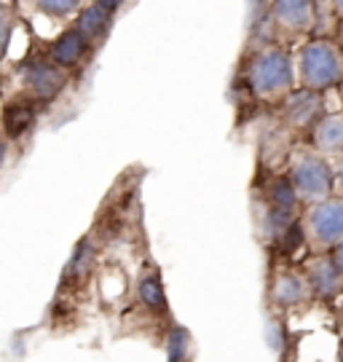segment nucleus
<instances>
[{
  "label": "nucleus",
  "instance_id": "1",
  "mask_svg": "<svg viewBox=\"0 0 343 362\" xmlns=\"http://www.w3.org/2000/svg\"><path fill=\"white\" fill-rule=\"evenodd\" d=\"M298 73L306 89L327 91L343 81V59L335 43L327 38H311L298 57Z\"/></svg>",
  "mask_w": 343,
  "mask_h": 362
},
{
  "label": "nucleus",
  "instance_id": "2",
  "mask_svg": "<svg viewBox=\"0 0 343 362\" xmlns=\"http://www.w3.org/2000/svg\"><path fill=\"white\" fill-rule=\"evenodd\" d=\"M295 83V65L293 57L284 52V49H263V52L255 57L247 70V89L271 100V97H279L287 94Z\"/></svg>",
  "mask_w": 343,
  "mask_h": 362
},
{
  "label": "nucleus",
  "instance_id": "3",
  "mask_svg": "<svg viewBox=\"0 0 343 362\" xmlns=\"http://www.w3.org/2000/svg\"><path fill=\"white\" fill-rule=\"evenodd\" d=\"M290 177H293L301 199H308V202L327 199L335 188V172L319 153L298 156L290 169Z\"/></svg>",
  "mask_w": 343,
  "mask_h": 362
},
{
  "label": "nucleus",
  "instance_id": "4",
  "mask_svg": "<svg viewBox=\"0 0 343 362\" xmlns=\"http://www.w3.org/2000/svg\"><path fill=\"white\" fill-rule=\"evenodd\" d=\"M308 239L317 247H332L343 239V199H319L306 215Z\"/></svg>",
  "mask_w": 343,
  "mask_h": 362
},
{
  "label": "nucleus",
  "instance_id": "5",
  "mask_svg": "<svg viewBox=\"0 0 343 362\" xmlns=\"http://www.w3.org/2000/svg\"><path fill=\"white\" fill-rule=\"evenodd\" d=\"M22 83H25V89L38 103H51L67 86V73L54 59L51 62H46V59H33V62L22 65Z\"/></svg>",
  "mask_w": 343,
  "mask_h": 362
},
{
  "label": "nucleus",
  "instance_id": "6",
  "mask_svg": "<svg viewBox=\"0 0 343 362\" xmlns=\"http://www.w3.org/2000/svg\"><path fill=\"white\" fill-rule=\"evenodd\" d=\"M284 116H287V124H293L295 129H314V124L325 116L322 91L306 89V86L303 89H290L287 103H284Z\"/></svg>",
  "mask_w": 343,
  "mask_h": 362
},
{
  "label": "nucleus",
  "instance_id": "7",
  "mask_svg": "<svg viewBox=\"0 0 343 362\" xmlns=\"http://www.w3.org/2000/svg\"><path fill=\"white\" fill-rule=\"evenodd\" d=\"M271 16L290 35L308 33L314 27V0H274Z\"/></svg>",
  "mask_w": 343,
  "mask_h": 362
},
{
  "label": "nucleus",
  "instance_id": "8",
  "mask_svg": "<svg viewBox=\"0 0 343 362\" xmlns=\"http://www.w3.org/2000/svg\"><path fill=\"white\" fill-rule=\"evenodd\" d=\"M35 121H38V100L33 94L6 103L3 116H0V124H3V132H6L8 140L25 137L27 132L35 127Z\"/></svg>",
  "mask_w": 343,
  "mask_h": 362
},
{
  "label": "nucleus",
  "instance_id": "9",
  "mask_svg": "<svg viewBox=\"0 0 343 362\" xmlns=\"http://www.w3.org/2000/svg\"><path fill=\"white\" fill-rule=\"evenodd\" d=\"M306 282H308V290L319 298H335L341 293V272L332 263L330 255H322V258H314L308 263Z\"/></svg>",
  "mask_w": 343,
  "mask_h": 362
},
{
  "label": "nucleus",
  "instance_id": "10",
  "mask_svg": "<svg viewBox=\"0 0 343 362\" xmlns=\"http://www.w3.org/2000/svg\"><path fill=\"white\" fill-rule=\"evenodd\" d=\"M89 46H91L89 38L73 25V27H67V30H62V33L54 38V43H51V49H49V57L57 65L73 67L86 57Z\"/></svg>",
  "mask_w": 343,
  "mask_h": 362
},
{
  "label": "nucleus",
  "instance_id": "11",
  "mask_svg": "<svg viewBox=\"0 0 343 362\" xmlns=\"http://www.w3.org/2000/svg\"><path fill=\"white\" fill-rule=\"evenodd\" d=\"M113 25V11H107L100 3H91V6H81L78 8L76 27L89 38V43H100Z\"/></svg>",
  "mask_w": 343,
  "mask_h": 362
},
{
  "label": "nucleus",
  "instance_id": "12",
  "mask_svg": "<svg viewBox=\"0 0 343 362\" xmlns=\"http://www.w3.org/2000/svg\"><path fill=\"white\" fill-rule=\"evenodd\" d=\"M314 145L319 153L341 156L343 153V116L325 113L314 124Z\"/></svg>",
  "mask_w": 343,
  "mask_h": 362
},
{
  "label": "nucleus",
  "instance_id": "13",
  "mask_svg": "<svg viewBox=\"0 0 343 362\" xmlns=\"http://www.w3.org/2000/svg\"><path fill=\"white\" fill-rule=\"evenodd\" d=\"M306 293H308V282L301 279L298 274L287 272L277 276L274 290H271V298H274V303H277L279 309H293L298 303H303Z\"/></svg>",
  "mask_w": 343,
  "mask_h": 362
},
{
  "label": "nucleus",
  "instance_id": "14",
  "mask_svg": "<svg viewBox=\"0 0 343 362\" xmlns=\"http://www.w3.org/2000/svg\"><path fill=\"white\" fill-rule=\"evenodd\" d=\"M268 202L281 209H298L301 194H298V188H295L290 175H279V177L271 180V185H268Z\"/></svg>",
  "mask_w": 343,
  "mask_h": 362
},
{
  "label": "nucleus",
  "instance_id": "15",
  "mask_svg": "<svg viewBox=\"0 0 343 362\" xmlns=\"http://www.w3.org/2000/svg\"><path fill=\"white\" fill-rule=\"evenodd\" d=\"M137 296H140L142 306H148V309L156 311V314H164V311H166L164 285H161V279H158L156 274H148V276H142L140 285H137Z\"/></svg>",
  "mask_w": 343,
  "mask_h": 362
},
{
  "label": "nucleus",
  "instance_id": "16",
  "mask_svg": "<svg viewBox=\"0 0 343 362\" xmlns=\"http://www.w3.org/2000/svg\"><path fill=\"white\" fill-rule=\"evenodd\" d=\"M97 258V252H94V247H91L89 239H83L81 245L73 250V258L67 263V269L62 274V282H70V279H81V276H86L91 269V263Z\"/></svg>",
  "mask_w": 343,
  "mask_h": 362
},
{
  "label": "nucleus",
  "instance_id": "17",
  "mask_svg": "<svg viewBox=\"0 0 343 362\" xmlns=\"http://www.w3.org/2000/svg\"><path fill=\"white\" fill-rule=\"evenodd\" d=\"M188 357H191V333L182 325H175L166 336V360L182 362Z\"/></svg>",
  "mask_w": 343,
  "mask_h": 362
},
{
  "label": "nucleus",
  "instance_id": "18",
  "mask_svg": "<svg viewBox=\"0 0 343 362\" xmlns=\"http://www.w3.org/2000/svg\"><path fill=\"white\" fill-rule=\"evenodd\" d=\"M35 11H40L49 19H67L70 13H76L81 8L83 0H33Z\"/></svg>",
  "mask_w": 343,
  "mask_h": 362
},
{
  "label": "nucleus",
  "instance_id": "19",
  "mask_svg": "<svg viewBox=\"0 0 343 362\" xmlns=\"http://www.w3.org/2000/svg\"><path fill=\"white\" fill-rule=\"evenodd\" d=\"M13 27H16V13L8 3H0V62L8 52V43H11Z\"/></svg>",
  "mask_w": 343,
  "mask_h": 362
},
{
  "label": "nucleus",
  "instance_id": "20",
  "mask_svg": "<svg viewBox=\"0 0 343 362\" xmlns=\"http://www.w3.org/2000/svg\"><path fill=\"white\" fill-rule=\"evenodd\" d=\"M266 344L274 354L284 357V346H287V325L281 320H268L266 322Z\"/></svg>",
  "mask_w": 343,
  "mask_h": 362
},
{
  "label": "nucleus",
  "instance_id": "21",
  "mask_svg": "<svg viewBox=\"0 0 343 362\" xmlns=\"http://www.w3.org/2000/svg\"><path fill=\"white\" fill-rule=\"evenodd\" d=\"M303 242H306V233H303V228H301V223L295 220L293 226L279 236V242H277V245L281 247V252H284V255H295V250L303 245Z\"/></svg>",
  "mask_w": 343,
  "mask_h": 362
},
{
  "label": "nucleus",
  "instance_id": "22",
  "mask_svg": "<svg viewBox=\"0 0 343 362\" xmlns=\"http://www.w3.org/2000/svg\"><path fill=\"white\" fill-rule=\"evenodd\" d=\"M330 258H332V263L338 266V272H341V276H343V239H341V242H335V245H332Z\"/></svg>",
  "mask_w": 343,
  "mask_h": 362
},
{
  "label": "nucleus",
  "instance_id": "23",
  "mask_svg": "<svg viewBox=\"0 0 343 362\" xmlns=\"http://www.w3.org/2000/svg\"><path fill=\"white\" fill-rule=\"evenodd\" d=\"M335 188L343 194V156H341V161H338V167H335Z\"/></svg>",
  "mask_w": 343,
  "mask_h": 362
},
{
  "label": "nucleus",
  "instance_id": "24",
  "mask_svg": "<svg viewBox=\"0 0 343 362\" xmlns=\"http://www.w3.org/2000/svg\"><path fill=\"white\" fill-rule=\"evenodd\" d=\"M94 3H100V6H105V8H107V11H118V8H121V3H124V0H94Z\"/></svg>",
  "mask_w": 343,
  "mask_h": 362
},
{
  "label": "nucleus",
  "instance_id": "25",
  "mask_svg": "<svg viewBox=\"0 0 343 362\" xmlns=\"http://www.w3.org/2000/svg\"><path fill=\"white\" fill-rule=\"evenodd\" d=\"M6 156H8V143H6L3 137H0V167L6 164Z\"/></svg>",
  "mask_w": 343,
  "mask_h": 362
},
{
  "label": "nucleus",
  "instance_id": "26",
  "mask_svg": "<svg viewBox=\"0 0 343 362\" xmlns=\"http://www.w3.org/2000/svg\"><path fill=\"white\" fill-rule=\"evenodd\" d=\"M332 8H335V11L343 16V0H332Z\"/></svg>",
  "mask_w": 343,
  "mask_h": 362
},
{
  "label": "nucleus",
  "instance_id": "27",
  "mask_svg": "<svg viewBox=\"0 0 343 362\" xmlns=\"http://www.w3.org/2000/svg\"><path fill=\"white\" fill-rule=\"evenodd\" d=\"M338 360H343V341H341V346H338Z\"/></svg>",
  "mask_w": 343,
  "mask_h": 362
}]
</instances>
